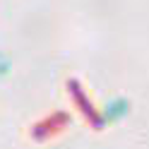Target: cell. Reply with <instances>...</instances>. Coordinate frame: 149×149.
I'll return each mask as SVG.
<instances>
[{"label":"cell","mask_w":149,"mask_h":149,"mask_svg":"<svg viewBox=\"0 0 149 149\" xmlns=\"http://www.w3.org/2000/svg\"><path fill=\"white\" fill-rule=\"evenodd\" d=\"M130 113V101L125 96H111L106 101V106L101 108V120L106 123H120L123 118H127Z\"/></svg>","instance_id":"6da1fadb"},{"label":"cell","mask_w":149,"mask_h":149,"mask_svg":"<svg viewBox=\"0 0 149 149\" xmlns=\"http://www.w3.org/2000/svg\"><path fill=\"white\" fill-rule=\"evenodd\" d=\"M7 70H10V58L0 53V77H3V74H5Z\"/></svg>","instance_id":"7a4b0ae2"}]
</instances>
